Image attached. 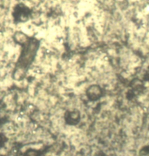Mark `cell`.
<instances>
[{"mask_svg":"<svg viewBox=\"0 0 149 156\" xmlns=\"http://www.w3.org/2000/svg\"><path fill=\"white\" fill-rule=\"evenodd\" d=\"M30 145V149L31 150H34V151H41V150H44L45 148L44 144L41 142H34V143H31L29 144Z\"/></svg>","mask_w":149,"mask_h":156,"instance_id":"1","label":"cell"},{"mask_svg":"<svg viewBox=\"0 0 149 156\" xmlns=\"http://www.w3.org/2000/svg\"><path fill=\"white\" fill-rule=\"evenodd\" d=\"M24 156H38V154H37V152L34 150H29L28 153L24 155Z\"/></svg>","mask_w":149,"mask_h":156,"instance_id":"3","label":"cell"},{"mask_svg":"<svg viewBox=\"0 0 149 156\" xmlns=\"http://www.w3.org/2000/svg\"><path fill=\"white\" fill-rule=\"evenodd\" d=\"M88 94L90 96H100V88L97 85H92V87L89 88L88 90Z\"/></svg>","mask_w":149,"mask_h":156,"instance_id":"2","label":"cell"}]
</instances>
